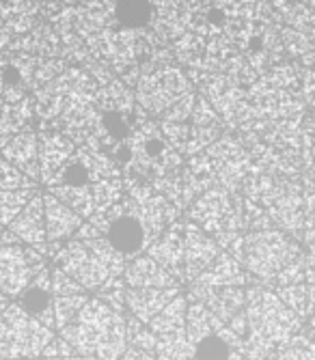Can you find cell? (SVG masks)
Listing matches in <instances>:
<instances>
[{
	"label": "cell",
	"mask_w": 315,
	"mask_h": 360,
	"mask_svg": "<svg viewBox=\"0 0 315 360\" xmlns=\"http://www.w3.org/2000/svg\"><path fill=\"white\" fill-rule=\"evenodd\" d=\"M173 54L155 50L139 70L136 104L143 112L162 121H188L195 110L197 95L193 80L171 63Z\"/></svg>",
	"instance_id": "6da1fadb"
},
{
	"label": "cell",
	"mask_w": 315,
	"mask_h": 360,
	"mask_svg": "<svg viewBox=\"0 0 315 360\" xmlns=\"http://www.w3.org/2000/svg\"><path fill=\"white\" fill-rule=\"evenodd\" d=\"M60 337L89 360H119L130 345L125 315L112 311L98 296L82 307L78 317L60 330Z\"/></svg>",
	"instance_id": "7a4b0ae2"
},
{
	"label": "cell",
	"mask_w": 315,
	"mask_h": 360,
	"mask_svg": "<svg viewBox=\"0 0 315 360\" xmlns=\"http://www.w3.org/2000/svg\"><path fill=\"white\" fill-rule=\"evenodd\" d=\"M112 158L119 160L123 175L149 184L181 169V153L169 145L160 123L149 119H141L132 127L130 136L115 149Z\"/></svg>",
	"instance_id": "3957f363"
},
{
	"label": "cell",
	"mask_w": 315,
	"mask_h": 360,
	"mask_svg": "<svg viewBox=\"0 0 315 360\" xmlns=\"http://www.w3.org/2000/svg\"><path fill=\"white\" fill-rule=\"evenodd\" d=\"M89 222L98 229L125 261L136 259L139 255L147 252V248L153 244L145 229L139 203L128 194L110 210L93 214Z\"/></svg>",
	"instance_id": "277c9868"
},
{
	"label": "cell",
	"mask_w": 315,
	"mask_h": 360,
	"mask_svg": "<svg viewBox=\"0 0 315 360\" xmlns=\"http://www.w3.org/2000/svg\"><path fill=\"white\" fill-rule=\"evenodd\" d=\"M244 313L248 317V335L272 345L290 341L302 328V317L294 313L274 291L253 287L246 291Z\"/></svg>",
	"instance_id": "5b68a950"
},
{
	"label": "cell",
	"mask_w": 315,
	"mask_h": 360,
	"mask_svg": "<svg viewBox=\"0 0 315 360\" xmlns=\"http://www.w3.org/2000/svg\"><path fill=\"white\" fill-rule=\"evenodd\" d=\"M100 84L93 80L84 70L70 68L60 72L54 80L44 84L33 95V108L37 119L48 127L52 125L63 110L78 104L96 102Z\"/></svg>",
	"instance_id": "8992f818"
},
{
	"label": "cell",
	"mask_w": 315,
	"mask_h": 360,
	"mask_svg": "<svg viewBox=\"0 0 315 360\" xmlns=\"http://www.w3.org/2000/svg\"><path fill=\"white\" fill-rule=\"evenodd\" d=\"M52 339L54 328L44 326L18 302H9L0 313V358L3 360L39 358Z\"/></svg>",
	"instance_id": "52a82bcc"
},
{
	"label": "cell",
	"mask_w": 315,
	"mask_h": 360,
	"mask_svg": "<svg viewBox=\"0 0 315 360\" xmlns=\"http://www.w3.org/2000/svg\"><path fill=\"white\" fill-rule=\"evenodd\" d=\"M298 255H300V248L296 242H292L285 233L266 229V231H255V233L244 236L240 264L255 278L272 283L276 274Z\"/></svg>",
	"instance_id": "ba28073f"
},
{
	"label": "cell",
	"mask_w": 315,
	"mask_h": 360,
	"mask_svg": "<svg viewBox=\"0 0 315 360\" xmlns=\"http://www.w3.org/2000/svg\"><path fill=\"white\" fill-rule=\"evenodd\" d=\"M244 207L246 201L229 188H210L193 203L188 216L210 236H218L240 231L244 226Z\"/></svg>",
	"instance_id": "9c48e42d"
},
{
	"label": "cell",
	"mask_w": 315,
	"mask_h": 360,
	"mask_svg": "<svg viewBox=\"0 0 315 360\" xmlns=\"http://www.w3.org/2000/svg\"><path fill=\"white\" fill-rule=\"evenodd\" d=\"M44 268L48 261L35 246L0 244V296L18 300Z\"/></svg>",
	"instance_id": "30bf717a"
},
{
	"label": "cell",
	"mask_w": 315,
	"mask_h": 360,
	"mask_svg": "<svg viewBox=\"0 0 315 360\" xmlns=\"http://www.w3.org/2000/svg\"><path fill=\"white\" fill-rule=\"evenodd\" d=\"M123 177L119 162L96 147H76L72 158L63 165L56 177L48 184V188L56 186H91L108 179Z\"/></svg>",
	"instance_id": "8fae6325"
},
{
	"label": "cell",
	"mask_w": 315,
	"mask_h": 360,
	"mask_svg": "<svg viewBox=\"0 0 315 360\" xmlns=\"http://www.w3.org/2000/svg\"><path fill=\"white\" fill-rule=\"evenodd\" d=\"M54 264L76 278L86 291H100L104 285L119 281L112 276L104 261L78 238H72L65 242V246H60L54 257Z\"/></svg>",
	"instance_id": "7c38bea8"
},
{
	"label": "cell",
	"mask_w": 315,
	"mask_h": 360,
	"mask_svg": "<svg viewBox=\"0 0 315 360\" xmlns=\"http://www.w3.org/2000/svg\"><path fill=\"white\" fill-rule=\"evenodd\" d=\"M203 153L207 158L214 184H220L225 188H231V186L244 181L246 173L250 171V158H248L244 145L236 139L220 136Z\"/></svg>",
	"instance_id": "4fadbf2b"
},
{
	"label": "cell",
	"mask_w": 315,
	"mask_h": 360,
	"mask_svg": "<svg viewBox=\"0 0 315 360\" xmlns=\"http://www.w3.org/2000/svg\"><path fill=\"white\" fill-rule=\"evenodd\" d=\"M218 255L220 246L207 231L193 220L184 222V281L193 283L214 264Z\"/></svg>",
	"instance_id": "5bb4252c"
},
{
	"label": "cell",
	"mask_w": 315,
	"mask_h": 360,
	"mask_svg": "<svg viewBox=\"0 0 315 360\" xmlns=\"http://www.w3.org/2000/svg\"><path fill=\"white\" fill-rule=\"evenodd\" d=\"M35 0H0V50H9L15 39L33 30L39 22Z\"/></svg>",
	"instance_id": "9a60e30c"
},
{
	"label": "cell",
	"mask_w": 315,
	"mask_h": 360,
	"mask_svg": "<svg viewBox=\"0 0 315 360\" xmlns=\"http://www.w3.org/2000/svg\"><path fill=\"white\" fill-rule=\"evenodd\" d=\"M188 121H191L188 123L191 125V143H188L186 155L191 158L205 151L212 143L220 139V132H223V119H220V115L212 108L205 97H197L195 110Z\"/></svg>",
	"instance_id": "2e32d148"
},
{
	"label": "cell",
	"mask_w": 315,
	"mask_h": 360,
	"mask_svg": "<svg viewBox=\"0 0 315 360\" xmlns=\"http://www.w3.org/2000/svg\"><path fill=\"white\" fill-rule=\"evenodd\" d=\"M18 304L39 319L48 328H54V293H52V268H44L18 298Z\"/></svg>",
	"instance_id": "e0dca14e"
},
{
	"label": "cell",
	"mask_w": 315,
	"mask_h": 360,
	"mask_svg": "<svg viewBox=\"0 0 315 360\" xmlns=\"http://www.w3.org/2000/svg\"><path fill=\"white\" fill-rule=\"evenodd\" d=\"M147 255L184 283V222H171L167 231L147 248Z\"/></svg>",
	"instance_id": "ac0fdd59"
},
{
	"label": "cell",
	"mask_w": 315,
	"mask_h": 360,
	"mask_svg": "<svg viewBox=\"0 0 315 360\" xmlns=\"http://www.w3.org/2000/svg\"><path fill=\"white\" fill-rule=\"evenodd\" d=\"M7 231L13 233L24 246H39L48 242L46 236V207H44V194H35L24 210L13 218L7 226Z\"/></svg>",
	"instance_id": "d6986e66"
},
{
	"label": "cell",
	"mask_w": 315,
	"mask_h": 360,
	"mask_svg": "<svg viewBox=\"0 0 315 360\" xmlns=\"http://www.w3.org/2000/svg\"><path fill=\"white\" fill-rule=\"evenodd\" d=\"M179 293L177 287H125V309L130 311L139 321L149 323Z\"/></svg>",
	"instance_id": "ffe728a7"
},
{
	"label": "cell",
	"mask_w": 315,
	"mask_h": 360,
	"mask_svg": "<svg viewBox=\"0 0 315 360\" xmlns=\"http://www.w3.org/2000/svg\"><path fill=\"white\" fill-rule=\"evenodd\" d=\"M188 298L193 302H203L218 319L229 323L246 307L244 287H216V289H191Z\"/></svg>",
	"instance_id": "44dd1931"
},
{
	"label": "cell",
	"mask_w": 315,
	"mask_h": 360,
	"mask_svg": "<svg viewBox=\"0 0 315 360\" xmlns=\"http://www.w3.org/2000/svg\"><path fill=\"white\" fill-rule=\"evenodd\" d=\"M3 158L15 169H20L26 177L37 181L41 177L39 173V136L33 129H22V132L13 134L9 143L3 147Z\"/></svg>",
	"instance_id": "7402d4cb"
},
{
	"label": "cell",
	"mask_w": 315,
	"mask_h": 360,
	"mask_svg": "<svg viewBox=\"0 0 315 360\" xmlns=\"http://www.w3.org/2000/svg\"><path fill=\"white\" fill-rule=\"evenodd\" d=\"M78 145H74L68 136H63L56 129H48L39 136V181L48 186L56 173L63 169V165L72 158Z\"/></svg>",
	"instance_id": "603a6c76"
},
{
	"label": "cell",
	"mask_w": 315,
	"mask_h": 360,
	"mask_svg": "<svg viewBox=\"0 0 315 360\" xmlns=\"http://www.w3.org/2000/svg\"><path fill=\"white\" fill-rule=\"evenodd\" d=\"M246 285V272L244 266L229 252L220 250V255L214 259V264L201 272L193 283L191 289H216V287H244Z\"/></svg>",
	"instance_id": "cb8c5ba5"
},
{
	"label": "cell",
	"mask_w": 315,
	"mask_h": 360,
	"mask_svg": "<svg viewBox=\"0 0 315 360\" xmlns=\"http://www.w3.org/2000/svg\"><path fill=\"white\" fill-rule=\"evenodd\" d=\"M44 207H46V236L48 242H68L72 240L78 229L82 226L84 218H80L72 207H68L54 194H44Z\"/></svg>",
	"instance_id": "d4e9b609"
},
{
	"label": "cell",
	"mask_w": 315,
	"mask_h": 360,
	"mask_svg": "<svg viewBox=\"0 0 315 360\" xmlns=\"http://www.w3.org/2000/svg\"><path fill=\"white\" fill-rule=\"evenodd\" d=\"M123 283L125 287H177L179 281L165 270L158 261H153L149 255H139L136 259L128 261V266L123 270Z\"/></svg>",
	"instance_id": "484cf974"
},
{
	"label": "cell",
	"mask_w": 315,
	"mask_h": 360,
	"mask_svg": "<svg viewBox=\"0 0 315 360\" xmlns=\"http://www.w3.org/2000/svg\"><path fill=\"white\" fill-rule=\"evenodd\" d=\"M7 52L33 54V56H44V58H60L63 44L52 24H37L33 30H28L26 35L15 39Z\"/></svg>",
	"instance_id": "4316f807"
},
{
	"label": "cell",
	"mask_w": 315,
	"mask_h": 360,
	"mask_svg": "<svg viewBox=\"0 0 315 360\" xmlns=\"http://www.w3.org/2000/svg\"><path fill=\"white\" fill-rule=\"evenodd\" d=\"M96 104L102 112H115L128 119H141V108L136 104V95L123 80H110L98 89Z\"/></svg>",
	"instance_id": "83f0119b"
},
{
	"label": "cell",
	"mask_w": 315,
	"mask_h": 360,
	"mask_svg": "<svg viewBox=\"0 0 315 360\" xmlns=\"http://www.w3.org/2000/svg\"><path fill=\"white\" fill-rule=\"evenodd\" d=\"M35 117L33 100L24 97V100H7L0 97V151L9 143V139L30 123V119Z\"/></svg>",
	"instance_id": "f1b7e54d"
},
{
	"label": "cell",
	"mask_w": 315,
	"mask_h": 360,
	"mask_svg": "<svg viewBox=\"0 0 315 360\" xmlns=\"http://www.w3.org/2000/svg\"><path fill=\"white\" fill-rule=\"evenodd\" d=\"M225 326L223 319H218L203 302H193L188 304L186 313V335L195 345L201 343L203 339L216 335Z\"/></svg>",
	"instance_id": "f546056e"
},
{
	"label": "cell",
	"mask_w": 315,
	"mask_h": 360,
	"mask_svg": "<svg viewBox=\"0 0 315 360\" xmlns=\"http://www.w3.org/2000/svg\"><path fill=\"white\" fill-rule=\"evenodd\" d=\"M188 304H191V302H188V298L181 296V293H177V296L149 321V328L155 335H169V333L186 328Z\"/></svg>",
	"instance_id": "4dcf8cb0"
},
{
	"label": "cell",
	"mask_w": 315,
	"mask_h": 360,
	"mask_svg": "<svg viewBox=\"0 0 315 360\" xmlns=\"http://www.w3.org/2000/svg\"><path fill=\"white\" fill-rule=\"evenodd\" d=\"M155 360H193L195 358V343L188 339L186 328L169 333V335H158Z\"/></svg>",
	"instance_id": "1f68e13d"
},
{
	"label": "cell",
	"mask_w": 315,
	"mask_h": 360,
	"mask_svg": "<svg viewBox=\"0 0 315 360\" xmlns=\"http://www.w3.org/2000/svg\"><path fill=\"white\" fill-rule=\"evenodd\" d=\"M37 194V188L24 190H0V233L13 222V218L24 210V205Z\"/></svg>",
	"instance_id": "d6a6232c"
},
{
	"label": "cell",
	"mask_w": 315,
	"mask_h": 360,
	"mask_svg": "<svg viewBox=\"0 0 315 360\" xmlns=\"http://www.w3.org/2000/svg\"><path fill=\"white\" fill-rule=\"evenodd\" d=\"M115 15L125 28H147L151 22V3L149 0H119Z\"/></svg>",
	"instance_id": "836d02e7"
},
{
	"label": "cell",
	"mask_w": 315,
	"mask_h": 360,
	"mask_svg": "<svg viewBox=\"0 0 315 360\" xmlns=\"http://www.w3.org/2000/svg\"><path fill=\"white\" fill-rule=\"evenodd\" d=\"M89 293H78V296H60L54 298V328L63 330L78 317L82 307L89 302Z\"/></svg>",
	"instance_id": "e575fe53"
},
{
	"label": "cell",
	"mask_w": 315,
	"mask_h": 360,
	"mask_svg": "<svg viewBox=\"0 0 315 360\" xmlns=\"http://www.w3.org/2000/svg\"><path fill=\"white\" fill-rule=\"evenodd\" d=\"M274 360H315V341L298 333L290 341L276 345Z\"/></svg>",
	"instance_id": "d590c367"
},
{
	"label": "cell",
	"mask_w": 315,
	"mask_h": 360,
	"mask_svg": "<svg viewBox=\"0 0 315 360\" xmlns=\"http://www.w3.org/2000/svg\"><path fill=\"white\" fill-rule=\"evenodd\" d=\"M276 296L285 302L294 313H298L302 319L311 313L309 309V287L304 283H296V285H285L276 289Z\"/></svg>",
	"instance_id": "8d00e7d4"
},
{
	"label": "cell",
	"mask_w": 315,
	"mask_h": 360,
	"mask_svg": "<svg viewBox=\"0 0 315 360\" xmlns=\"http://www.w3.org/2000/svg\"><path fill=\"white\" fill-rule=\"evenodd\" d=\"M37 181L26 177L20 169H15L11 162L0 155V190H24V188H37Z\"/></svg>",
	"instance_id": "74e56055"
},
{
	"label": "cell",
	"mask_w": 315,
	"mask_h": 360,
	"mask_svg": "<svg viewBox=\"0 0 315 360\" xmlns=\"http://www.w3.org/2000/svg\"><path fill=\"white\" fill-rule=\"evenodd\" d=\"M52 293H54V298L78 296V293H86V289L76 278H72L65 270H60L56 266V268H52Z\"/></svg>",
	"instance_id": "f35d334b"
},
{
	"label": "cell",
	"mask_w": 315,
	"mask_h": 360,
	"mask_svg": "<svg viewBox=\"0 0 315 360\" xmlns=\"http://www.w3.org/2000/svg\"><path fill=\"white\" fill-rule=\"evenodd\" d=\"M304 266H307V259L302 255H298L294 261H290V264L283 268L274 283L278 287H285V285H296V283H304Z\"/></svg>",
	"instance_id": "ab89813d"
},
{
	"label": "cell",
	"mask_w": 315,
	"mask_h": 360,
	"mask_svg": "<svg viewBox=\"0 0 315 360\" xmlns=\"http://www.w3.org/2000/svg\"><path fill=\"white\" fill-rule=\"evenodd\" d=\"M76 352H74V347L63 339V337H54L48 345H46V349H44V354L41 356H48V358H63V356H74Z\"/></svg>",
	"instance_id": "60d3db41"
},
{
	"label": "cell",
	"mask_w": 315,
	"mask_h": 360,
	"mask_svg": "<svg viewBox=\"0 0 315 360\" xmlns=\"http://www.w3.org/2000/svg\"><path fill=\"white\" fill-rule=\"evenodd\" d=\"M227 326H229V328H231L238 337H242V339H244V337L248 335V317H246L244 309H242V311H240V313H238V315H236Z\"/></svg>",
	"instance_id": "b9f144b4"
},
{
	"label": "cell",
	"mask_w": 315,
	"mask_h": 360,
	"mask_svg": "<svg viewBox=\"0 0 315 360\" xmlns=\"http://www.w3.org/2000/svg\"><path fill=\"white\" fill-rule=\"evenodd\" d=\"M119 360H155V356L149 354V352H143V349H139L134 345H128V349L123 352V356Z\"/></svg>",
	"instance_id": "7bdbcfd3"
},
{
	"label": "cell",
	"mask_w": 315,
	"mask_h": 360,
	"mask_svg": "<svg viewBox=\"0 0 315 360\" xmlns=\"http://www.w3.org/2000/svg\"><path fill=\"white\" fill-rule=\"evenodd\" d=\"M304 281H309V283L315 285V261H313V259H307V266H304Z\"/></svg>",
	"instance_id": "ee69618b"
},
{
	"label": "cell",
	"mask_w": 315,
	"mask_h": 360,
	"mask_svg": "<svg viewBox=\"0 0 315 360\" xmlns=\"http://www.w3.org/2000/svg\"><path fill=\"white\" fill-rule=\"evenodd\" d=\"M33 360H89V358L74 354V356H63V358H48V356H39V358H33Z\"/></svg>",
	"instance_id": "f6af8a7d"
},
{
	"label": "cell",
	"mask_w": 315,
	"mask_h": 360,
	"mask_svg": "<svg viewBox=\"0 0 315 360\" xmlns=\"http://www.w3.org/2000/svg\"><path fill=\"white\" fill-rule=\"evenodd\" d=\"M309 309H311V313L315 311V285L309 287Z\"/></svg>",
	"instance_id": "bcb514c9"
},
{
	"label": "cell",
	"mask_w": 315,
	"mask_h": 360,
	"mask_svg": "<svg viewBox=\"0 0 315 360\" xmlns=\"http://www.w3.org/2000/svg\"><path fill=\"white\" fill-rule=\"evenodd\" d=\"M0 360H3V358H0Z\"/></svg>",
	"instance_id": "7dc6e473"
}]
</instances>
